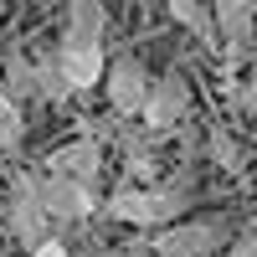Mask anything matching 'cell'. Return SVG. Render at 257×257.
Instances as JSON below:
<instances>
[{"label": "cell", "mask_w": 257, "mask_h": 257, "mask_svg": "<svg viewBox=\"0 0 257 257\" xmlns=\"http://www.w3.org/2000/svg\"><path fill=\"white\" fill-rule=\"evenodd\" d=\"M52 67H57V82L67 88V98L72 93H93L103 82V41H72V36H62Z\"/></svg>", "instance_id": "4"}, {"label": "cell", "mask_w": 257, "mask_h": 257, "mask_svg": "<svg viewBox=\"0 0 257 257\" xmlns=\"http://www.w3.org/2000/svg\"><path fill=\"white\" fill-rule=\"evenodd\" d=\"M31 257H72V252H67V242H62V237H47L41 247H31Z\"/></svg>", "instance_id": "15"}, {"label": "cell", "mask_w": 257, "mask_h": 257, "mask_svg": "<svg viewBox=\"0 0 257 257\" xmlns=\"http://www.w3.org/2000/svg\"><path fill=\"white\" fill-rule=\"evenodd\" d=\"M170 21H180V26H190L201 41H211L216 47V26H211V6H201V0H170Z\"/></svg>", "instance_id": "11"}, {"label": "cell", "mask_w": 257, "mask_h": 257, "mask_svg": "<svg viewBox=\"0 0 257 257\" xmlns=\"http://www.w3.org/2000/svg\"><path fill=\"white\" fill-rule=\"evenodd\" d=\"M103 26H108V11H103L98 0H72L62 36H72V41H103Z\"/></svg>", "instance_id": "10"}, {"label": "cell", "mask_w": 257, "mask_h": 257, "mask_svg": "<svg viewBox=\"0 0 257 257\" xmlns=\"http://www.w3.org/2000/svg\"><path fill=\"white\" fill-rule=\"evenodd\" d=\"M211 155H216L231 175H242V155H237V144H231V134L226 128H211Z\"/></svg>", "instance_id": "13"}, {"label": "cell", "mask_w": 257, "mask_h": 257, "mask_svg": "<svg viewBox=\"0 0 257 257\" xmlns=\"http://www.w3.org/2000/svg\"><path fill=\"white\" fill-rule=\"evenodd\" d=\"M211 26H216V41H226L231 52L252 47V6L247 0H216L211 6Z\"/></svg>", "instance_id": "9"}, {"label": "cell", "mask_w": 257, "mask_h": 257, "mask_svg": "<svg viewBox=\"0 0 257 257\" xmlns=\"http://www.w3.org/2000/svg\"><path fill=\"white\" fill-rule=\"evenodd\" d=\"M6 226H11V242H21V247H41L52 237V221L36 206V175H16L11 206H6Z\"/></svg>", "instance_id": "7"}, {"label": "cell", "mask_w": 257, "mask_h": 257, "mask_svg": "<svg viewBox=\"0 0 257 257\" xmlns=\"http://www.w3.org/2000/svg\"><path fill=\"white\" fill-rule=\"evenodd\" d=\"M0 257H11V252H6V247H0Z\"/></svg>", "instance_id": "16"}, {"label": "cell", "mask_w": 257, "mask_h": 257, "mask_svg": "<svg viewBox=\"0 0 257 257\" xmlns=\"http://www.w3.org/2000/svg\"><path fill=\"white\" fill-rule=\"evenodd\" d=\"M41 175H57V180H72V185H98V175H103V144L93 139V134H82V139H72V144H62L57 155L47 160V170Z\"/></svg>", "instance_id": "8"}, {"label": "cell", "mask_w": 257, "mask_h": 257, "mask_svg": "<svg viewBox=\"0 0 257 257\" xmlns=\"http://www.w3.org/2000/svg\"><path fill=\"white\" fill-rule=\"evenodd\" d=\"M149 67L139 57H118L113 67H103V88H108V108L118 118H139L144 113V98H149Z\"/></svg>", "instance_id": "6"}, {"label": "cell", "mask_w": 257, "mask_h": 257, "mask_svg": "<svg viewBox=\"0 0 257 257\" xmlns=\"http://www.w3.org/2000/svg\"><path fill=\"white\" fill-rule=\"evenodd\" d=\"M144 128L149 134H170V128H180L190 118V77L180 67L160 72L155 82H149V98H144Z\"/></svg>", "instance_id": "3"}, {"label": "cell", "mask_w": 257, "mask_h": 257, "mask_svg": "<svg viewBox=\"0 0 257 257\" xmlns=\"http://www.w3.org/2000/svg\"><path fill=\"white\" fill-rule=\"evenodd\" d=\"M36 206L52 226H72L82 216H93L98 206V190L88 185H72V180H57V175H36Z\"/></svg>", "instance_id": "5"}, {"label": "cell", "mask_w": 257, "mask_h": 257, "mask_svg": "<svg viewBox=\"0 0 257 257\" xmlns=\"http://www.w3.org/2000/svg\"><path fill=\"white\" fill-rule=\"evenodd\" d=\"M190 206V185H123L108 196V216L123 226H170Z\"/></svg>", "instance_id": "1"}, {"label": "cell", "mask_w": 257, "mask_h": 257, "mask_svg": "<svg viewBox=\"0 0 257 257\" xmlns=\"http://www.w3.org/2000/svg\"><path fill=\"white\" fill-rule=\"evenodd\" d=\"M21 139H26V113L0 93V149H16Z\"/></svg>", "instance_id": "12"}, {"label": "cell", "mask_w": 257, "mask_h": 257, "mask_svg": "<svg viewBox=\"0 0 257 257\" xmlns=\"http://www.w3.org/2000/svg\"><path fill=\"white\" fill-rule=\"evenodd\" d=\"M226 257H257V237H252V231H237L231 247H226Z\"/></svg>", "instance_id": "14"}, {"label": "cell", "mask_w": 257, "mask_h": 257, "mask_svg": "<svg viewBox=\"0 0 257 257\" xmlns=\"http://www.w3.org/2000/svg\"><path fill=\"white\" fill-rule=\"evenodd\" d=\"M231 242V221L226 216H196V221H170L155 242H149V252L155 257H206Z\"/></svg>", "instance_id": "2"}]
</instances>
